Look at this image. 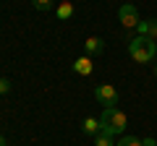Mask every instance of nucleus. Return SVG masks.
<instances>
[{
	"mask_svg": "<svg viewBox=\"0 0 157 146\" xmlns=\"http://www.w3.org/2000/svg\"><path fill=\"white\" fill-rule=\"evenodd\" d=\"M128 125V115L118 107H105L100 115V133H107V136H121Z\"/></svg>",
	"mask_w": 157,
	"mask_h": 146,
	"instance_id": "obj_1",
	"label": "nucleus"
},
{
	"mask_svg": "<svg viewBox=\"0 0 157 146\" xmlns=\"http://www.w3.org/2000/svg\"><path fill=\"white\" fill-rule=\"evenodd\" d=\"M128 55H131V60L134 63H152L157 57V42L155 39H149V37H131L128 39Z\"/></svg>",
	"mask_w": 157,
	"mask_h": 146,
	"instance_id": "obj_2",
	"label": "nucleus"
},
{
	"mask_svg": "<svg viewBox=\"0 0 157 146\" xmlns=\"http://www.w3.org/2000/svg\"><path fill=\"white\" fill-rule=\"evenodd\" d=\"M94 99L100 104H105V107H115L118 104V89L113 84H100L94 89Z\"/></svg>",
	"mask_w": 157,
	"mask_h": 146,
	"instance_id": "obj_3",
	"label": "nucleus"
},
{
	"mask_svg": "<svg viewBox=\"0 0 157 146\" xmlns=\"http://www.w3.org/2000/svg\"><path fill=\"white\" fill-rule=\"evenodd\" d=\"M118 18H121V24H123V29H136L139 26V11H136V5H131V3H123L121 5V11H118Z\"/></svg>",
	"mask_w": 157,
	"mask_h": 146,
	"instance_id": "obj_4",
	"label": "nucleus"
},
{
	"mask_svg": "<svg viewBox=\"0 0 157 146\" xmlns=\"http://www.w3.org/2000/svg\"><path fill=\"white\" fill-rule=\"evenodd\" d=\"M136 34L139 37H149V39L157 42V18H149V21H139L136 26Z\"/></svg>",
	"mask_w": 157,
	"mask_h": 146,
	"instance_id": "obj_5",
	"label": "nucleus"
},
{
	"mask_svg": "<svg viewBox=\"0 0 157 146\" xmlns=\"http://www.w3.org/2000/svg\"><path fill=\"white\" fill-rule=\"evenodd\" d=\"M73 71L78 73V76H92V71H94V63H92L89 55H81L73 60Z\"/></svg>",
	"mask_w": 157,
	"mask_h": 146,
	"instance_id": "obj_6",
	"label": "nucleus"
},
{
	"mask_svg": "<svg viewBox=\"0 0 157 146\" xmlns=\"http://www.w3.org/2000/svg\"><path fill=\"white\" fill-rule=\"evenodd\" d=\"M55 13H58V18H60V21H68V18H73L76 8H73V3H71V0H63V3H58Z\"/></svg>",
	"mask_w": 157,
	"mask_h": 146,
	"instance_id": "obj_7",
	"label": "nucleus"
},
{
	"mask_svg": "<svg viewBox=\"0 0 157 146\" xmlns=\"http://www.w3.org/2000/svg\"><path fill=\"white\" fill-rule=\"evenodd\" d=\"M84 50H86V55H89V57L92 55H100V52L105 50V42H102L100 37H89V39L84 42Z\"/></svg>",
	"mask_w": 157,
	"mask_h": 146,
	"instance_id": "obj_8",
	"label": "nucleus"
},
{
	"mask_svg": "<svg viewBox=\"0 0 157 146\" xmlns=\"http://www.w3.org/2000/svg\"><path fill=\"white\" fill-rule=\"evenodd\" d=\"M81 130H84L86 136H92V138H94V136L100 133V120H97V118H84V123H81Z\"/></svg>",
	"mask_w": 157,
	"mask_h": 146,
	"instance_id": "obj_9",
	"label": "nucleus"
},
{
	"mask_svg": "<svg viewBox=\"0 0 157 146\" xmlns=\"http://www.w3.org/2000/svg\"><path fill=\"white\" fill-rule=\"evenodd\" d=\"M115 146H144V138H136V136H123Z\"/></svg>",
	"mask_w": 157,
	"mask_h": 146,
	"instance_id": "obj_10",
	"label": "nucleus"
},
{
	"mask_svg": "<svg viewBox=\"0 0 157 146\" xmlns=\"http://www.w3.org/2000/svg\"><path fill=\"white\" fill-rule=\"evenodd\" d=\"M94 146H115V144H113V136L97 133V136H94Z\"/></svg>",
	"mask_w": 157,
	"mask_h": 146,
	"instance_id": "obj_11",
	"label": "nucleus"
},
{
	"mask_svg": "<svg viewBox=\"0 0 157 146\" xmlns=\"http://www.w3.org/2000/svg\"><path fill=\"white\" fill-rule=\"evenodd\" d=\"M32 5L37 8V11H50V8H52V0H32Z\"/></svg>",
	"mask_w": 157,
	"mask_h": 146,
	"instance_id": "obj_12",
	"label": "nucleus"
},
{
	"mask_svg": "<svg viewBox=\"0 0 157 146\" xmlns=\"http://www.w3.org/2000/svg\"><path fill=\"white\" fill-rule=\"evenodd\" d=\"M11 91V81L8 78H0V94H8Z\"/></svg>",
	"mask_w": 157,
	"mask_h": 146,
	"instance_id": "obj_13",
	"label": "nucleus"
},
{
	"mask_svg": "<svg viewBox=\"0 0 157 146\" xmlns=\"http://www.w3.org/2000/svg\"><path fill=\"white\" fill-rule=\"evenodd\" d=\"M144 146H157V144H155V138H144Z\"/></svg>",
	"mask_w": 157,
	"mask_h": 146,
	"instance_id": "obj_14",
	"label": "nucleus"
},
{
	"mask_svg": "<svg viewBox=\"0 0 157 146\" xmlns=\"http://www.w3.org/2000/svg\"><path fill=\"white\" fill-rule=\"evenodd\" d=\"M0 146H6V136L3 133H0Z\"/></svg>",
	"mask_w": 157,
	"mask_h": 146,
	"instance_id": "obj_15",
	"label": "nucleus"
},
{
	"mask_svg": "<svg viewBox=\"0 0 157 146\" xmlns=\"http://www.w3.org/2000/svg\"><path fill=\"white\" fill-rule=\"evenodd\" d=\"M155 76H157V60H155Z\"/></svg>",
	"mask_w": 157,
	"mask_h": 146,
	"instance_id": "obj_16",
	"label": "nucleus"
}]
</instances>
